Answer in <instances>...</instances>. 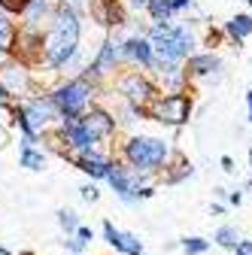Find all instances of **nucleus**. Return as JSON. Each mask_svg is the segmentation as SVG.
Wrapping results in <instances>:
<instances>
[{
    "instance_id": "1",
    "label": "nucleus",
    "mask_w": 252,
    "mask_h": 255,
    "mask_svg": "<svg viewBox=\"0 0 252 255\" xmlns=\"http://www.w3.org/2000/svg\"><path fill=\"white\" fill-rule=\"evenodd\" d=\"M82 21H85V15L61 0L49 27H46V34H43V64H46V70L61 73V76L82 73V67H85Z\"/></svg>"
},
{
    "instance_id": "2",
    "label": "nucleus",
    "mask_w": 252,
    "mask_h": 255,
    "mask_svg": "<svg viewBox=\"0 0 252 255\" xmlns=\"http://www.w3.org/2000/svg\"><path fill=\"white\" fill-rule=\"evenodd\" d=\"M173 140L164 134H143V131H131L125 134L119 143V161L125 167H131L137 173H146L152 179H158L164 164L173 158Z\"/></svg>"
},
{
    "instance_id": "3",
    "label": "nucleus",
    "mask_w": 252,
    "mask_h": 255,
    "mask_svg": "<svg viewBox=\"0 0 252 255\" xmlns=\"http://www.w3.org/2000/svg\"><path fill=\"white\" fill-rule=\"evenodd\" d=\"M146 40L155 49V61H167V64H182L192 52H198L201 37L192 24L185 21H158V24H146Z\"/></svg>"
},
{
    "instance_id": "4",
    "label": "nucleus",
    "mask_w": 252,
    "mask_h": 255,
    "mask_svg": "<svg viewBox=\"0 0 252 255\" xmlns=\"http://www.w3.org/2000/svg\"><path fill=\"white\" fill-rule=\"evenodd\" d=\"M49 101L55 104V110H58V125L61 122H76L88 107H94V104H101V88L98 85H91L85 76H64L61 82H55L49 91Z\"/></svg>"
},
{
    "instance_id": "5",
    "label": "nucleus",
    "mask_w": 252,
    "mask_h": 255,
    "mask_svg": "<svg viewBox=\"0 0 252 255\" xmlns=\"http://www.w3.org/2000/svg\"><path fill=\"white\" fill-rule=\"evenodd\" d=\"M195 116V94L192 91H161L149 107H146V122H155L170 131H179L192 122Z\"/></svg>"
},
{
    "instance_id": "6",
    "label": "nucleus",
    "mask_w": 252,
    "mask_h": 255,
    "mask_svg": "<svg viewBox=\"0 0 252 255\" xmlns=\"http://www.w3.org/2000/svg\"><path fill=\"white\" fill-rule=\"evenodd\" d=\"M107 88L113 91V98H116V101H125V104L140 107V110H146V107L161 94L158 85H155V79H152L146 70H134V67L119 70V73L110 79Z\"/></svg>"
},
{
    "instance_id": "7",
    "label": "nucleus",
    "mask_w": 252,
    "mask_h": 255,
    "mask_svg": "<svg viewBox=\"0 0 252 255\" xmlns=\"http://www.w3.org/2000/svg\"><path fill=\"white\" fill-rule=\"evenodd\" d=\"M107 182H110V188L116 191V198L122 204H140V201L155 198V179L146 176V173H137L131 167H125L122 161L113 164Z\"/></svg>"
},
{
    "instance_id": "8",
    "label": "nucleus",
    "mask_w": 252,
    "mask_h": 255,
    "mask_svg": "<svg viewBox=\"0 0 252 255\" xmlns=\"http://www.w3.org/2000/svg\"><path fill=\"white\" fill-rule=\"evenodd\" d=\"M182 67H185L188 79H192V85L195 82H213L216 85V82H222V76H225V61H222V55L213 52V49L192 52L182 61Z\"/></svg>"
},
{
    "instance_id": "9",
    "label": "nucleus",
    "mask_w": 252,
    "mask_h": 255,
    "mask_svg": "<svg viewBox=\"0 0 252 255\" xmlns=\"http://www.w3.org/2000/svg\"><path fill=\"white\" fill-rule=\"evenodd\" d=\"M85 15H88L94 24H98V27H104L107 34H119V30L131 21L128 12L122 9L119 0H91L88 9H85Z\"/></svg>"
},
{
    "instance_id": "10",
    "label": "nucleus",
    "mask_w": 252,
    "mask_h": 255,
    "mask_svg": "<svg viewBox=\"0 0 252 255\" xmlns=\"http://www.w3.org/2000/svg\"><path fill=\"white\" fill-rule=\"evenodd\" d=\"M0 85H3L9 91V98L18 104L27 94H34V73H30V67H24L18 61H6L3 67H0Z\"/></svg>"
},
{
    "instance_id": "11",
    "label": "nucleus",
    "mask_w": 252,
    "mask_h": 255,
    "mask_svg": "<svg viewBox=\"0 0 252 255\" xmlns=\"http://www.w3.org/2000/svg\"><path fill=\"white\" fill-rule=\"evenodd\" d=\"M79 122L88 128V134L98 140V143L116 140V134H119V125H116L113 113L107 110V104H94V107H88V110L79 116Z\"/></svg>"
},
{
    "instance_id": "12",
    "label": "nucleus",
    "mask_w": 252,
    "mask_h": 255,
    "mask_svg": "<svg viewBox=\"0 0 252 255\" xmlns=\"http://www.w3.org/2000/svg\"><path fill=\"white\" fill-rule=\"evenodd\" d=\"M155 79L158 91H192V79H188L182 64H167V61H155V67L149 70Z\"/></svg>"
},
{
    "instance_id": "13",
    "label": "nucleus",
    "mask_w": 252,
    "mask_h": 255,
    "mask_svg": "<svg viewBox=\"0 0 252 255\" xmlns=\"http://www.w3.org/2000/svg\"><path fill=\"white\" fill-rule=\"evenodd\" d=\"M73 164H76L91 182H107V176H110V170H113V164H116V158H113L110 152H104V149H94V152H88V155H76Z\"/></svg>"
},
{
    "instance_id": "14",
    "label": "nucleus",
    "mask_w": 252,
    "mask_h": 255,
    "mask_svg": "<svg viewBox=\"0 0 252 255\" xmlns=\"http://www.w3.org/2000/svg\"><path fill=\"white\" fill-rule=\"evenodd\" d=\"M195 0H149L146 6V15H149V24H158V21H173L176 15L182 12H195Z\"/></svg>"
},
{
    "instance_id": "15",
    "label": "nucleus",
    "mask_w": 252,
    "mask_h": 255,
    "mask_svg": "<svg viewBox=\"0 0 252 255\" xmlns=\"http://www.w3.org/2000/svg\"><path fill=\"white\" fill-rule=\"evenodd\" d=\"M101 231H104V240H107V243H110L119 255H146V252H143L140 237H137V234H131V231L116 228L110 219L104 222V228H101Z\"/></svg>"
},
{
    "instance_id": "16",
    "label": "nucleus",
    "mask_w": 252,
    "mask_h": 255,
    "mask_svg": "<svg viewBox=\"0 0 252 255\" xmlns=\"http://www.w3.org/2000/svg\"><path fill=\"white\" fill-rule=\"evenodd\" d=\"M195 176V164L192 161H188V158L176 149L173 152V158H170V161L164 164V170H161V182L164 185H179V182H185V179H192Z\"/></svg>"
},
{
    "instance_id": "17",
    "label": "nucleus",
    "mask_w": 252,
    "mask_h": 255,
    "mask_svg": "<svg viewBox=\"0 0 252 255\" xmlns=\"http://www.w3.org/2000/svg\"><path fill=\"white\" fill-rule=\"evenodd\" d=\"M222 34H225V40L231 43V46H243L249 37H252V12H237V15H231L225 24H222Z\"/></svg>"
},
{
    "instance_id": "18",
    "label": "nucleus",
    "mask_w": 252,
    "mask_h": 255,
    "mask_svg": "<svg viewBox=\"0 0 252 255\" xmlns=\"http://www.w3.org/2000/svg\"><path fill=\"white\" fill-rule=\"evenodd\" d=\"M15 34H18V24H15L6 12H0V55L12 58V49H15Z\"/></svg>"
},
{
    "instance_id": "19",
    "label": "nucleus",
    "mask_w": 252,
    "mask_h": 255,
    "mask_svg": "<svg viewBox=\"0 0 252 255\" xmlns=\"http://www.w3.org/2000/svg\"><path fill=\"white\" fill-rule=\"evenodd\" d=\"M243 240V234L237 231V225H219L216 231H213V243L219 246V249H228V252H234V246Z\"/></svg>"
},
{
    "instance_id": "20",
    "label": "nucleus",
    "mask_w": 252,
    "mask_h": 255,
    "mask_svg": "<svg viewBox=\"0 0 252 255\" xmlns=\"http://www.w3.org/2000/svg\"><path fill=\"white\" fill-rule=\"evenodd\" d=\"M18 164L27 170H43L46 167V152L37 146H18Z\"/></svg>"
},
{
    "instance_id": "21",
    "label": "nucleus",
    "mask_w": 252,
    "mask_h": 255,
    "mask_svg": "<svg viewBox=\"0 0 252 255\" xmlns=\"http://www.w3.org/2000/svg\"><path fill=\"white\" fill-rule=\"evenodd\" d=\"M176 246H179L185 255H207V252H210V240H207V237H182Z\"/></svg>"
},
{
    "instance_id": "22",
    "label": "nucleus",
    "mask_w": 252,
    "mask_h": 255,
    "mask_svg": "<svg viewBox=\"0 0 252 255\" xmlns=\"http://www.w3.org/2000/svg\"><path fill=\"white\" fill-rule=\"evenodd\" d=\"M58 225L64 228V231H67V237H70V234H76V228H79V216H76L73 210H67V207H64V210H58Z\"/></svg>"
},
{
    "instance_id": "23",
    "label": "nucleus",
    "mask_w": 252,
    "mask_h": 255,
    "mask_svg": "<svg viewBox=\"0 0 252 255\" xmlns=\"http://www.w3.org/2000/svg\"><path fill=\"white\" fill-rule=\"evenodd\" d=\"M27 3H30V0H0V12H6L9 18H21Z\"/></svg>"
},
{
    "instance_id": "24",
    "label": "nucleus",
    "mask_w": 252,
    "mask_h": 255,
    "mask_svg": "<svg viewBox=\"0 0 252 255\" xmlns=\"http://www.w3.org/2000/svg\"><path fill=\"white\" fill-rule=\"evenodd\" d=\"M225 40V34H222V27H210L207 24V34H204V40H201V46H207V49H213L216 52V46Z\"/></svg>"
},
{
    "instance_id": "25",
    "label": "nucleus",
    "mask_w": 252,
    "mask_h": 255,
    "mask_svg": "<svg viewBox=\"0 0 252 255\" xmlns=\"http://www.w3.org/2000/svg\"><path fill=\"white\" fill-rule=\"evenodd\" d=\"M119 3H122L125 12H128V18H134V15H140V12H146L149 0H119Z\"/></svg>"
},
{
    "instance_id": "26",
    "label": "nucleus",
    "mask_w": 252,
    "mask_h": 255,
    "mask_svg": "<svg viewBox=\"0 0 252 255\" xmlns=\"http://www.w3.org/2000/svg\"><path fill=\"white\" fill-rule=\"evenodd\" d=\"M79 195H82L85 204H98V201H101V188H98V182H85V185L79 188Z\"/></svg>"
},
{
    "instance_id": "27",
    "label": "nucleus",
    "mask_w": 252,
    "mask_h": 255,
    "mask_svg": "<svg viewBox=\"0 0 252 255\" xmlns=\"http://www.w3.org/2000/svg\"><path fill=\"white\" fill-rule=\"evenodd\" d=\"M64 246H67V252H70V255H82V252H85V246H88V243H82V240H79V237H76V234H70V237H67V240H64Z\"/></svg>"
},
{
    "instance_id": "28",
    "label": "nucleus",
    "mask_w": 252,
    "mask_h": 255,
    "mask_svg": "<svg viewBox=\"0 0 252 255\" xmlns=\"http://www.w3.org/2000/svg\"><path fill=\"white\" fill-rule=\"evenodd\" d=\"M243 195H246L243 188H228V201H225V204H228V207H240V204H243Z\"/></svg>"
},
{
    "instance_id": "29",
    "label": "nucleus",
    "mask_w": 252,
    "mask_h": 255,
    "mask_svg": "<svg viewBox=\"0 0 252 255\" xmlns=\"http://www.w3.org/2000/svg\"><path fill=\"white\" fill-rule=\"evenodd\" d=\"M231 255H252V240H246V237H243V240L234 246V252H231Z\"/></svg>"
},
{
    "instance_id": "30",
    "label": "nucleus",
    "mask_w": 252,
    "mask_h": 255,
    "mask_svg": "<svg viewBox=\"0 0 252 255\" xmlns=\"http://www.w3.org/2000/svg\"><path fill=\"white\" fill-rule=\"evenodd\" d=\"M219 164H222L225 173H234V170H237V161H234L231 155H222V158H219Z\"/></svg>"
},
{
    "instance_id": "31",
    "label": "nucleus",
    "mask_w": 252,
    "mask_h": 255,
    "mask_svg": "<svg viewBox=\"0 0 252 255\" xmlns=\"http://www.w3.org/2000/svg\"><path fill=\"white\" fill-rule=\"evenodd\" d=\"M76 237H79L82 243H91V240H94V231L85 228V225H79V228H76Z\"/></svg>"
},
{
    "instance_id": "32",
    "label": "nucleus",
    "mask_w": 252,
    "mask_h": 255,
    "mask_svg": "<svg viewBox=\"0 0 252 255\" xmlns=\"http://www.w3.org/2000/svg\"><path fill=\"white\" fill-rule=\"evenodd\" d=\"M243 101H246V122L252 125V85L246 88V94H243Z\"/></svg>"
},
{
    "instance_id": "33",
    "label": "nucleus",
    "mask_w": 252,
    "mask_h": 255,
    "mask_svg": "<svg viewBox=\"0 0 252 255\" xmlns=\"http://www.w3.org/2000/svg\"><path fill=\"white\" fill-rule=\"evenodd\" d=\"M12 104H15V101L9 98V91H6L3 85H0V110H6V107H12Z\"/></svg>"
},
{
    "instance_id": "34",
    "label": "nucleus",
    "mask_w": 252,
    "mask_h": 255,
    "mask_svg": "<svg viewBox=\"0 0 252 255\" xmlns=\"http://www.w3.org/2000/svg\"><path fill=\"white\" fill-rule=\"evenodd\" d=\"M213 195H216L219 204H225V201H228V188H225V185H216V188H213Z\"/></svg>"
},
{
    "instance_id": "35",
    "label": "nucleus",
    "mask_w": 252,
    "mask_h": 255,
    "mask_svg": "<svg viewBox=\"0 0 252 255\" xmlns=\"http://www.w3.org/2000/svg\"><path fill=\"white\" fill-rule=\"evenodd\" d=\"M225 210H228V204H210V216H225Z\"/></svg>"
},
{
    "instance_id": "36",
    "label": "nucleus",
    "mask_w": 252,
    "mask_h": 255,
    "mask_svg": "<svg viewBox=\"0 0 252 255\" xmlns=\"http://www.w3.org/2000/svg\"><path fill=\"white\" fill-rule=\"evenodd\" d=\"M243 191H252V176L246 179V185H243Z\"/></svg>"
},
{
    "instance_id": "37",
    "label": "nucleus",
    "mask_w": 252,
    "mask_h": 255,
    "mask_svg": "<svg viewBox=\"0 0 252 255\" xmlns=\"http://www.w3.org/2000/svg\"><path fill=\"white\" fill-rule=\"evenodd\" d=\"M249 164H252V146H249Z\"/></svg>"
},
{
    "instance_id": "38",
    "label": "nucleus",
    "mask_w": 252,
    "mask_h": 255,
    "mask_svg": "<svg viewBox=\"0 0 252 255\" xmlns=\"http://www.w3.org/2000/svg\"><path fill=\"white\" fill-rule=\"evenodd\" d=\"M246 6H249V9H252V0H246Z\"/></svg>"
},
{
    "instance_id": "39",
    "label": "nucleus",
    "mask_w": 252,
    "mask_h": 255,
    "mask_svg": "<svg viewBox=\"0 0 252 255\" xmlns=\"http://www.w3.org/2000/svg\"><path fill=\"white\" fill-rule=\"evenodd\" d=\"M249 64H252V61H249Z\"/></svg>"
}]
</instances>
